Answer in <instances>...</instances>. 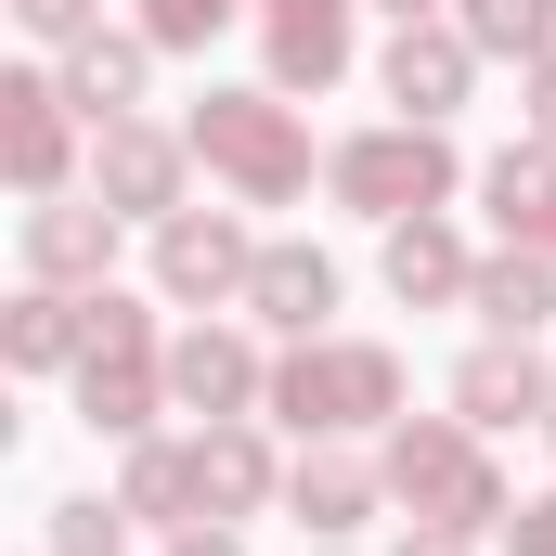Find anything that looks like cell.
I'll return each mask as SVG.
<instances>
[{
	"label": "cell",
	"mask_w": 556,
	"mask_h": 556,
	"mask_svg": "<svg viewBox=\"0 0 556 556\" xmlns=\"http://www.w3.org/2000/svg\"><path fill=\"white\" fill-rule=\"evenodd\" d=\"M26 13H39V26H65V13H78V0H26Z\"/></svg>",
	"instance_id": "cell-6"
},
{
	"label": "cell",
	"mask_w": 556,
	"mask_h": 556,
	"mask_svg": "<svg viewBox=\"0 0 556 556\" xmlns=\"http://www.w3.org/2000/svg\"><path fill=\"white\" fill-rule=\"evenodd\" d=\"M427 181H440V155H402V142H376V155H350V194H427Z\"/></svg>",
	"instance_id": "cell-1"
},
{
	"label": "cell",
	"mask_w": 556,
	"mask_h": 556,
	"mask_svg": "<svg viewBox=\"0 0 556 556\" xmlns=\"http://www.w3.org/2000/svg\"><path fill=\"white\" fill-rule=\"evenodd\" d=\"M479 39H544V0H479Z\"/></svg>",
	"instance_id": "cell-3"
},
{
	"label": "cell",
	"mask_w": 556,
	"mask_h": 556,
	"mask_svg": "<svg viewBox=\"0 0 556 556\" xmlns=\"http://www.w3.org/2000/svg\"><path fill=\"white\" fill-rule=\"evenodd\" d=\"M415 91H427V104L453 91V52H415V39H402V104H415Z\"/></svg>",
	"instance_id": "cell-4"
},
{
	"label": "cell",
	"mask_w": 556,
	"mask_h": 556,
	"mask_svg": "<svg viewBox=\"0 0 556 556\" xmlns=\"http://www.w3.org/2000/svg\"><path fill=\"white\" fill-rule=\"evenodd\" d=\"M285 65H337V0H285Z\"/></svg>",
	"instance_id": "cell-2"
},
{
	"label": "cell",
	"mask_w": 556,
	"mask_h": 556,
	"mask_svg": "<svg viewBox=\"0 0 556 556\" xmlns=\"http://www.w3.org/2000/svg\"><path fill=\"white\" fill-rule=\"evenodd\" d=\"M155 13H168V39H181V26H207V13H233V0H155Z\"/></svg>",
	"instance_id": "cell-5"
},
{
	"label": "cell",
	"mask_w": 556,
	"mask_h": 556,
	"mask_svg": "<svg viewBox=\"0 0 556 556\" xmlns=\"http://www.w3.org/2000/svg\"><path fill=\"white\" fill-rule=\"evenodd\" d=\"M544 130H556V78H544Z\"/></svg>",
	"instance_id": "cell-7"
}]
</instances>
